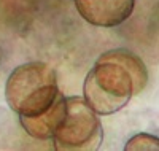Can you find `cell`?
I'll use <instances>...</instances> for the list:
<instances>
[{"mask_svg": "<svg viewBox=\"0 0 159 151\" xmlns=\"http://www.w3.org/2000/svg\"><path fill=\"white\" fill-rule=\"evenodd\" d=\"M148 72L143 61L127 49L103 53L84 80V102L97 115H111L124 108L134 94L145 89Z\"/></svg>", "mask_w": 159, "mask_h": 151, "instance_id": "obj_1", "label": "cell"}, {"mask_svg": "<svg viewBox=\"0 0 159 151\" xmlns=\"http://www.w3.org/2000/svg\"><path fill=\"white\" fill-rule=\"evenodd\" d=\"M59 94L57 76L45 62H27L11 72L5 85V99L19 116H35L54 102Z\"/></svg>", "mask_w": 159, "mask_h": 151, "instance_id": "obj_2", "label": "cell"}, {"mask_svg": "<svg viewBox=\"0 0 159 151\" xmlns=\"http://www.w3.org/2000/svg\"><path fill=\"white\" fill-rule=\"evenodd\" d=\"M103 139L97 113L83 97H65V116L52 135L59 151H94Z\"/></svg>", "mask_w": 159, "mask_h": 151, "instance_id": "obj_3", "label": "cell"}, {"mask_svg": "<svg viewBox=\"0 0 159 151\" xmlns=\"http://www.w3.org/2000/svg\"><path fill=\"white\" fill-rule=\"evenodd\" d=\"M76 11L86 22L97 27H116L127 21L135 0H75Z\"/></svg>", "mask_w": 159, "mask_h": 151, "instance_id": "obj_4", "label": "cell"}, {"mask_svg": "<svg viewBox=\"0 0 159 151\" xmlns=\"http://www.w3.org/2000/svg\"><path fill=\"white\" fill-rule=\"evenodd\" d=\"M64 116H65V97L59 92L54 102L45 112L35 116H19V121L24 130L30 137L38 140H48L52 139V135L57 130Z\"/></svg>", "mask_w": 159, "mask_h": 151, "instance_id": "obj_5", "label": "cell"}, {"mask_svg": "<svg viewBox=\"0 0 159 151\" xmlns=\"http://www.w3.org/2000/svg\"><path fill=\"white\" fill-rule=\"evenodd\" d=\"M126 151H140V149H148V151H157L159 149V140L157 137L150 134H137L126 143Z\"/></svg>", "mask_w": 159, "mask_h": 151, "instance_id": "obj_6", "label": "cell"}]
</instances>
